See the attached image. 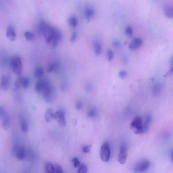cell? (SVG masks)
<instances>
[{"label": "cell", "mask_w": 173, "mask_h": 173, "mask_svg": "<svg viewBox=\"0 0 173 173\" xmlns=\"http://www.w3.org/2000/svg\"><path fill=\"white\" fill-rule=\"evenodd\" d=\"M51 84L47 79H42L39 80L35 85L36 91L38 93H43Z\"/></svg>", "instance_id": "cell-9"}, {"label": "cell", "mask_w": 173, "mask_h": 173, "mask_svg": "<svg viewBox=\"0 0 173 173\" xmlns=\"http://www.w3.org/2000/svg\"><path fill=\"white\" fill-rule=\"evenodd\" d=\"M2 122V126L3 128L5 130L8 129L10 125V119L9 117L7 114L3 118Z\"/></svg>", "instance_id": "cell-23"}, {"label": "cell", "mask_w": 173, "mask_h": 173, "mask_svg": "<svg viewBox=\"0 0 173 173\" xmlns=\"http://www.w3.org/2000/svg\"><path fill=\"white\" fill-rule=\"evenodd\" d=\"M100 156L101 160L103 162H107L109 160L110 149L109 145L107 142L102 145L100 150Z\"/></svg>", "instance_id": "cell-4"}, {"label": "cell", "mask_w": 173, "mask_h": 173, "mask_svg": "<svg viewBox=\"0 0 173 173\" xmlns=\"http://www.w3.org/2000/svg\"><path fill=\"white\" fill-rule=\"evenodd\" d=\"M91 146L90 145L83 146L82 147V151L85 153H88L90 151Z\"/></svg>", "instance_id": "cell-37"}, {"label": "cell", "mask_w": 173, "mask_h": 173, "mask_svg": "<svg viewBox=\"0 0 173 173\" xmlns=\"http://www.w3.org/2000/svg\"><path fill=\"white\" fill-rule=\"evenodd\" d=\"M164 13L169 18L173 19V5H168L164 6L163 9Z\"/></svg>", "instance_id": "cell-15"}, {"label": "cell", "mask_w": 173, "mask_h": 173, "mask_svg": "<svg viewBox=\"0 0 173 173\" xmlns=\"http://www.w3.org/2000/svg\"><path fill=\"white\" fill-rule=\"evenodd\" d=\"M7 114L5 108L3 107H0V117L1 118H2Z\"/></svg>", "instance_id": "cell-36"}, {"label": "cell", "mask_w": 173, "mask_h": 173, "mask_svg": "<svg viewBox=\"0 0 173 173\" xmlns=\"http://www.w3.org/2000/svg\"><path fill=\"white\" fill-rule=\"evenodd\" d=\"M128 73L127 72L124 70L120 71L119 72V76L120 78L122 79H124L127 76Z\"/></svg>", "instance_id": "cell-38"}, {"label": "cell", "mask_w": 173, "mask_h": 173, "mask_svg": "<svg viewBox=\"0 0 173 173\" xmlns=\"http://www.w3.org/2000/svg\"><path fill=\"white\" fill-rule=\"evenodd\" d=\"M15 155L18 160H23L25 159L26 157V151L23 147H18L15 151Z\"/></svg>", "instance_id": "cell-13"}, {"label": "cell", "mask_w": 173, "mask_h": 173, "mask_svg": "<svg viewBox=\"0 0 173 173\" xmlns=\"http://www.w3.org/2000/svg\"><path fill=\"white\" fill-rule=\"evenodd\" d=\"M6 35L10 41H13L16 38V33L14 27L9 25L6 30Z\"/></svg>", "instance_id": "cell-10"}, {"label": "cell", "mask_w": 173, "mask_h": 173, "mask_svg": "<svg viewBox=\"0 0 173 173\" xmlns=\"http://www.w3.org/2000/svg\"><path fill=\"white\" fill-rule=\"evenodd\" d=\"M171 157H172V162L173 163V149L172 150V151Z\"/></svg>", "instance_id": "cell-43"}, {"label": "cell", "mask_w": 173, "mask_h": 173, "mask_svg": "<svg viewBox=\"0 0 173 173\" xmlns=\"http://www.w3.org/2000/svg\"><path fill=\"white\" fill-rule=\"evenodd\" d=\"M10 63L12 69L15 75H20L23 69L22 63L20 57L18 55H15L11 58Z\"/></svg>", "instance_id": "cell-2"}, {"label": "cell", "mask_w": 173, "mask_h": 173, "mask_svg": "<svg viewBox=\"0 0 173 173\" xmlns=\"http://www.w3.org/2000/svg\"><path fill=\"white\" fill-rule=\"evenodd\" d=\"M149 160H143L136 164L134 167V171L137 173H141L146 171L150 166Z\"/></svg>", "instance_id": "cell-6"}, {"label": "cell", "mask_w": 173, "mask_h": 173, "mask_svg": "<svg viewBox=\"0 0 173 173\" xmlns=\"http://www.w3.org/2000/svg\"><path fill=\"white\" fill-rule=\"evenodd\" d=\"M74 167L78 168L80 166V162L78 158L76 157H74L72 160Z\"/></svg>", "instance_id": "cell-31"}, {"label": "cell", "mask_w": 173, "mask_h": 173, "mask_svg": "<svg viewBox=\"0 0 173 173\" xmlns=\"http://www.w3.org/2000/svg\"><path fill=\"white\" fill-rule=\"evenodd\" d=\"M30 84V80L26 77L22 76V86L24 89L28 88Z\"/></svg>", "instance_id": "cell-28"}, {"label": "cell", "mask_w": 173, "mask_h": 173, "mask_svg": "<svg viewBox=\"0 0 173 173\" xmlns=\"http://www.w3.org/2000/svg\"><path fill=\"white\" fill-rule=\"evenodd\" d=\"M120 45V43L118 41H115L113 43V45L115 48H118Z\"/></svg>", "instance_id": "cell-41"}, {"label": "cell", "mask_w": 173, "mask_h": 173, "mask_svg": "<svg viewBox=\"0 0 173 173\" xmlns=\"http://www.w3.org/2000/svg\"><path fill=\"white\" fill-rule=\"evenodd\" d=\"M85 16L88 20H90L94 16L95 11L91 7H88L86 9L85 12Z\"/></svg>", "instance_id": "cell-18"}, {"label": "cell", "mask_w": 173, "mask_h": 173, "mask_svg": "<svg viewBox=\"0 0 173 173\" xmlns=\"http://www.w3.org/2000/svg\"><path fill=\"white\" fill-rule=\"evenodd\" d=\"M132 27L131 26H128L126 27L125 33L126 35L130 36L132 35Z\"/></svg>", "instance_id": "cell-32"}, {"label": "cell", "mask_w": 173, "mask_h": 173, "mask_svg": "<svg viewBox=\"0 0 173 173\" xmlns=\"http://www.w3.org/2000/svg\"><path fill=\"white\" fill-rule=\"evenodd\" d=\"M10 80L8 76H3L1 81V88L2 90L7 91L10 86Z\"/></svg>", "instance_id": "cell-14"}, {"label": "cell", "mask_w": 173, "mask_h": 173, "mask_svg": "<svg viewBox=\"0 0 173 173\" xmlns=\"http://www.w3.org/2000/svg\"><path fill=\"white\" fill-rule=\"evenodd\" d=\"M68 23L72 27H75L78 25V20L75 16L70 17L68 20Z\"/></svg>", "instance_id": "cell-24"}, {"label": "cell", "mask_w": 173, "mask_h": 173, "mask_svg": "<svg viewBox=\"0 0 173 173\" xmlns=\"http://www.w3.org/2000/svg\"><path fill=\"white\" fill-rule=\"evenodd\" d=\"M24 36L27 41H33L35 37V35L34 34L30 31L25 32Z\"/></svg>", "instance_id": "cell-27"}, {"label": "cell", "mask_w": 173, "mask_h": 173, "mask_svg": "<svg viewBox=\"0 0 173 173\" xmlns=\"http://www.w3.org/2000/svg\"><path fill=\"white\" fill-rule=\"evenodd\" d=\"M83 104L82 101H79L76 104V108L77 110L81 109L82 107Z\"/></svg>", "instance_id": "cell-40"}, {"label": "cell", "mask_w": 173, "mask_h": 173, "mask_svg": "<svg viewBox=\"0 0 173 173\" xmlns=\"http://www.w3.org/2000/svg\"><path fill=\"white\" fill-rule=\"evenodd\" d=\"M54 113L53 110L51 108H49L46 110L45 114V118L46 121L50 122L53 119Z\"/></svg>", "instance_id": "cell-19"}, {"label": "cell", "mask_w": 173, "mask_h": 173, "mask_svg": "<svg viewBox=\"0 0 173 173\" xmlns=\"http://www.w3.org/2000/svg\"><path fill=\"white\" fill-rule=\"evenodd\" d=\"M171 69H170L168 72L166 74L165 76L171 75L173 73V58L171 59Z\"/></svg>", "instance_id": "cell-39"}, {"label": "cell", "mask_w": 173, "mask_h": 173, "mask_svg": "<svg viewBox=\"0 0 173 173\" xmlns=\"http://www.w3.org/2000/svg\"><path fill=\"white\" fill-rule=\"evenodd\" d=\"M55 173H63V170L61 166L58 164L54 165Z\"/></svg>", "instance_id": "cell-30"}, {"label": "cell", "mask_w": 173, "mask_h": 173, "mask_svg": "<svg viewBox=\"0 0 173 173\" xmlns=\"http://www.w3.org/2000/svg\"><path fill=\"white\" fill-rule=\"evenodd\" d=\"M96 114V110L94 108L90 110L88 113V115L90 117H93Z\"/></svg>", "instance_id": "cell-35"}, {"label": "cell", "mask_w": 173, "mask_h": 173, "mask_svg": "<svg viewBox=\"0 0 173 173\" xmlns=\"http://www.w3.org/2000/svg\"><path fill=\"white\" fill-rule=\"evenodd\" d=\"M131 126L132 128L135 129V133L137 134L143 133L142 118L140 116H137L135 117L131 123Z\"/></svg>", "instance_id": "cell-5"}, {"label": "cell", "mask_w": 173, "mask_h": 173, "mask_svg": "<svg viewBox=\"0 0 173 173\" xmlns=\"http://www.w3.org/2000/svg\"><path fill=\"white\" fill-rule=\"evenodd\" d=\"M86 89L88 91H91L92 89V85L91 84H88L86 86Z\"/></svg>", "instance_id": "cell-42"}, {"label": "cell", "mask_w": 173, "mask_h": 173, "mask_svg": "<svg viewBox=\"0 0 173 173\" xmlns=\"http://www.w3.org/2000/svg\"><path fill=\"white\" fill-rule=\"evenodd\" d=\"M128 155L127 147L125 143L122 144L120 147L118 157V161L121 164L123 165L126 162Z\"/></svg>", "instance_id": "cell-8"}, {"label": "cell", "mask_w": 173, "mask_h": 173, "mask_svg": "<svg viewBox=\"0 0 173 173\" xmlns=\"http://www.w3.org/2000/svg\"><path fill=\"white\" fill-rule=\"evenodd\" d=\"M22 86V76L19 77L15 81L13 90L17 91Z\"/></svg>", "instance_id": "cell-25"}, {"label": "cell", "mask_w": 173, "mask_h": 173, "mask_svg": "<svg viewBox=\"0 0 173 173\" xmlns=\"http://www.w3.org/2000/svg\"><path fill=\"white\" fill-rule=\"evenodd\" d=\"M45 100L49 103L54 102L56 98V93L55 89L51 85L43 93Z\"/></svg>", "instance_id": "cell-3"}, {"label": "cell", "mask_w": 173, "mask_h": 173, "mask_svg": "<svg viewBox=\"0 0 173 173\" xmlns=\"http://www.w3.org/2000/svg\"><path fill=\"white\" fill-rule=\"evenodd\" d=\"M78 32L76 30H74L73 32L72 36H71V38H70V41L72 42H75L77 38V37H78Z\"/></svg>", "instance_id": "cell-33"}, {"label": "cell", "mask_w": 173, "mask_h": 173, "mask_svg": "<svg viewBox=\"0 0 173 173\" xmlns=\"http://www.w3.org/2000/svg\"><path fill=\"white\" fill-rule=\"evenodd\" d=\"M163 88L161 83H157L154 84L153 88V94L155 95H159L161 92Z\"/></svg>", "instance_id": "cell-20"}, {"label": "cell", "mask_w": 173, "mask_h": 173, "mask_svg": "<svg viewBox=\"0 0 173 173\" xmlns=\"http://www.w3.org/2000/svg\"><path fill=\"white\" fill-rule=\"evenodd\" d=\"M114 56L113 51L111 50H109L107 52V57L108 61H110L112 60Z\"/></svg>", "instance_id": "cell-34"}, {"label": "cell", "mask_w": 173, "mask_h": 173, "mask_svg": "<svg viewBox=\"0 0 173 173\" xmlns=\"http://www.w3.org/2000/svg\"><path fill=\"white\" fill-rule=\"evenodd\" d=\"M53 119L57 120L59 125L62 126H65L66 124L64 110L61 108L54 113Z\"/></svg>", "instance_id": "cell-7"}, {"label": "cell", "mask_w": 173, "mask_h": 173, "mask_svg": "<svg viewBox=\"0 0 173 173\" xmlns=\"http://www.w3.org/2000/svg\"><path fill=\"white\" fill-rule=\"evenodd\" d=\"M58 65V64L56 61H54L51 62L48 65V67L47 70L48 72H53L56 69Z\"/></svg>", "instance_id": "cell-26"}, {"label": "cell", "mask_w": 173, "mask_h": 173, "mask_svg": "<svg viewBox=\"0 0 173 173\" xmlns=\"http://www.w3.org/2000/svg\"><path fill=\"white\" fill-rule=\"evenodd\" d=\"M151 120H152V117L149 114L147 116L146 121L143 125V133L147 132L149 130V126Z\"/></svg>", "instance_id": "cell-21"}, {"label": "cell", "mask_w": 173, "mask_h": 173, "mask_svg": "<svg viewBox=\"0 0 173 173\" xmlns=\"http://www.w3.org/2000/svg\"><path fill=\"white\" fill-rule=\"evenodd\" d=\"M44 69L41 66H38L36 68L34 72V75L37 78H41L44 76Z\"/></svg>", "instance_id": "cell-16"}, {"label": "cell", "mask_w": 173, "mask_h": 173, "mask_svg": "<svg viewBox=\"0 0 173 173\" xmlns=\"http://www.w3.org/2000/svg\"><path fill=\"white\" fill-rule=\"evenodd\" d=\"M94 46L95 54L97 55H100L101 52V45L100 42L97 40L94 41Z\"/></svg>", "instance_id": "cell-17"}, {"label": "cell", "mask_w": 173, "mask_h": 173, "mask_svg": "<svg viewBox=\"0 0 173 173\" xmlns=\"http://www.w3.org/2000/svg\"><path fill=\"white\" fill-rule=\"evenodd\" d=\"M38 29L44 36L46 43L52 47H57L62 39V33L60 30L51 26L45 20L40 22Z\"/></svg>", "instance_id": "cell-1"}, {"label": "cell", "mask_w": 173, "mask_h": 173, "mask_svg": "<svg viewBox=\"0 0 173 173\" xmlns=\"http://www.w3.org/2000/svg\"><path fill=\"white\" fill-rule=\"evenodd\" d=\"M143 44V40L140 38H136L130 43L129 48L132 50H135L140 48Z\"/></svg>", "instance_id": "cell-12"}, {"label": "cell", "mask_w": 173, "mask_h": 173, "mask_svg": "<svg viewBox=\"0 0 173 173\" xmlns=\"http://www.w3.org/2000/svg\"><path fill=\"white\" fill-rule=\"evenodd\" d=\"M45 170L46 173H55L54 165L51 162H46L45 164Z\"/></svg>", "instance_id": "cell-22"}, {"label": "cell", "mask_w": 173, "mask_h": 173, "mask_svg": "<svg viewBox=\"0 0 173 173\" xmlns=\"http://www.w3.org/2000/svg\"><path fill=\"white\" fill-rule=\"evenodd\" d=\"M87 167L85 164L80 165L78 168L77 173H87Z\"/></svg>", "instance_id": "cell-29"}, {"label": "cell", "mask_w": 173, "mask_h": 173, "mask_svg": "<svg viewBox=\"0 0 173 173\" xmlns=\"http://www.w3.org/2000/svg\"><path fill=\"white\" fill-rule=\"evenodd\" d=\"M19 119L21 130L24 133L28 131L29 125L25 117L23 114L19 115Z\"/></svg>", "instance_id": "cell-11"}]
</instances>
